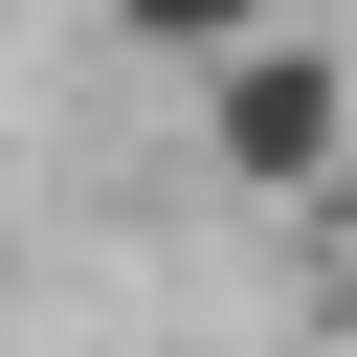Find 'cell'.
<instances>
[{
    "mask_svg": "<svg viewBox=\"0 0 357 357\" xmlns=\"http://www.w3.org/2000/svg\"><path fill=\"white\" fill-rule=\"evenodd\" d=\"M201 178H245V201H335L357 178V89H335V45H245V67H201Z\"/></svg>",
    "mask_w": 357,
    "mask_h": 357,
    "instance_id": "obj_1",
    "label": "cell"
},
{
    "mask_svg": "<svg viewBox=\"0 0 357 357\" xmlns=\"http://www.w3.org/2000/svg\"><path fill=\"white\" fill-rule=\"evenodd\" d=\"M112 45H156V67H245L268 0H112Z\"/></svg>",
    "mask_w": 357,
    "mask_h": 357,
    "instance_id": "obj_2",
    "label": "cell"
},
{
    "mask_svg": "<svg viewBox=\"0 0 357 357\" xmlns=\"http://www.w3.org/2000/svg\"><path fill=\"white\" fill-rule=\"evenodd\" d=\"M335 335H357V178H335Z\"/></svg>",
    "mask_w": 357,
    "mask_h": 357,
    "instance_id": "obj_3",
    "label": "cell"
}]
</instances>
